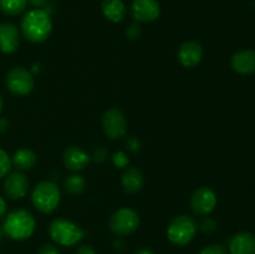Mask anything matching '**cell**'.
<instances>
[{
  "instance_id": "13",
  "label": "cell",
  "mask_w": 255,
  "mask_h": 254,
  "mask_svg": "<svg viewBox=\"0 0 255 254\" xmlns=\"http://www.w3.org/2000/svg\"><path fill=\"white\" fill-rule=\"evenodd\" d=\"M231 66L241 75L255 74V50L246 49L237 51L232 56Z\"/></svg>"
},
{
  "instance_id": "31",
  "label": "cell",
  "mask_w": 255,
  "mask_h": 254,
  "mask_svg": "<svg viewBox=\"0 0 255 254\" xmlns=\"http://www.w3.org/2000/svg\"><path fill=\"white\" fill-rule=\"evenodd\" d=\"M5 212H6V203H5L4 199L0 197V217L4 216Z\"/></svg>"
},
{
  "instance_id": "7",
  "label": "cell",
  "mask_w": 255,
  "mask_h": 254,
  "mask_svg": "<svg viewBox=\"0 0 255 254\" xmlns=\"http://www.w3.org/2000/svg\"><path fill=\"white\" fill-rule=\"evenodd\" d=\"M6 86L15 96H26L34 89V77L29 70L15 66L7 72Z\"/></svg>"
},
{
  "instance_id": "4",
  "label": "cell",
  "mask_w": 255,
  "mask_h": 254,
  "mask_svg": "<svg viewBox=\"0 0 255 254\" xmlns=\"http://www.w3.org/2000/svg\"><path fill=\"white\" fill-rule=\"evenodd\" d=\"M50 237L57 244L65 247H71L79 243L84 238L85 233L80 226L72 221L65 218H57L50 223Z\"/></svg>"
},
{
  "instance_id": "2",
  "label": "cell",
  "mask_w": 255,
  "mask_h": 254,
  "mask_svg": "<svg viewBox=\"0 0 255 254\" xmlns=\"http://www.w3.org/2000/svg\"><path fill=\"white\" fill-rule=\"evenodd\" d=\"M2 231L7 237L15 241L30 238L35 231V219L26 209H15L10 212L4 221Z\"/></svg>"
},
{
  "instance_id": "29",
  "label": "cell",
  "mask_w": 255,
  "mask_h": 254,
  "mask_svg": "<svg viewBox=\"0 0 255 254\" xmlns=\"http://www.w3.org/2000/svg\"><path fill=\"white\" fill-rule=\"evenodd\" d=\"M105 151L102 148H99L97 151L94 152V159H96V161H102L105 157Z\"/></svg>"
},
{
  "instance_id": "32",
  "label": "cell",
  "mask_w": 255,
  "mask_h": 254,
  "mask_svg": "<svg viewBox=\"0 0 255 254\" xmlns=\"http://www.w3.org/2000/svg\"><path fill=\"white\" fill-rule=\"evenodd\" d=\"M7 121L5 119H0V132H5L7 129Z\"/></svg>"
},
{
  "instance_id": "21",
  "label": "cell",
  "mask_w": 255,
  "mask_h": 254,
  "mask_svg": "<svg viewBox=\"0 0 255 254\" xmlns=\"http://www.w3.org/2000/svg\"><path fill=\"white\" fill-rule=\"evenodd\" d=\"M85 186H86L85 178L80 174H71L64 181L65 189L70 194H80L81 192H84Z\"/></svg>"
},
{
  "instance_id": "23",
  "label": "cell",
  "mask_w": 255,
  "mask_h": 254,
  "mask_svg": "<svg viewBox=\"0 0 255 254\" xmlns=\"http://www.w3.org/2000/svg\"><path fill=\"white\" fill-rule=\"evenodd\" d=\"M112 162L119 168H125L128 164V157H127V154L125 152H116L112 156Z\"/></svg>"
},
{
  "instance_id": "12",
  "label": "cell",
  "mask_w": 255,
  "mask_h": 254,
  "mask_svg": "<svg viewBox=\"0 0 255 254\" xmlns=\"http://www.w3.org/2000/svg\"><path fill=\"white\" fill-rule=\"evenodd\" d=\"M20 34L17 27L11 22L0 24V51L11 54L19 47Z\"/></svg>"
},
{
  "instance_id": "30",
  "label": "cell",
  "mask_w": 255,
  "mask_h": 254,
  "mask_svg": "<svg viewBox=\"0 0 255 254\" xmlns=\"http://www.w3.org/2000/svg\"><path fill=\"white\" fill-rule=\"evenodd\" d=\"M128 146L132 151H137L139 148V142L136 138H132L128 141Z\"/></svg>"
},
{
  "instance_id": "25",
  "label": "cell",
  "mask_w": 255,
  "mask_h": 254,
  "mask_svg": "<svg viewBox=\"0 0 255 254\" xmlns=\"http://www.w3.org/2000/svg\"><path fill=\"white\" fill-rule=\"evenodd\" d=\"M201 228H202V231L206 232V233H211V232H213L214 229L217 228L216 221L212 218H209V217H206V218L202 221Z\"/></svg>"
},
{
  "instance_id": "15",
  "label": "cell",
  "mask_w": 255,
  "mask_h": 254,
  "mask_svg": "<svg viewBox=\"0 0 255 254\" xmlns=\"http://www.w3.org/2000/svg\"><path fill=\"white\" fill-rule=\"evenodd\" d=\"M231 254H255V236L249 232H239L229 242Z\"/></svg>"
},
{
  "instance_id": "9",
  "label": "cell",
  "mask_w": 255,
  "mask_h": 254,
  "mask_svg": "<svg viewBox=\"0 0 255 254\" xmlns=\"http://www.w3.org/2000/svg\"><path fill=\"white\" fill-rule=\"evenodd\" d=\"M217 206V196L209 187L196 189L191 198V208L198 216H207L214 211Z\"/></svg>"
},
{
  "instance_id": "3",
  "label": "cell",
  "mask_w": 255,
  "mask_h": 254,
  "mask_svg": "<svg viewBox=\"0 0 255 254\" xmlns=\"http://www.w3.org/2000/svg\"><path fill=\"white\" fill-rule=\"evenodd\" d=\"M61 192L51 181H42L34 187L31 193L32 204L41 213H51L59 206Z\"/></svg>"
},
{
  "instance_id": "22",
  "label": "cell",
  "mask_w": 255,
  "mask_h": 254,
  "mask_svg": "<svg viewBox=\"0 0 255 254\" xmlns=\"http://www.w3.org/2000/svg\"><path fill=\"white\" fill-rule=\"evenodd\" d=\"M12 166V161L10 158L9 154L4 151L2 148H0V179L4 178L7 176V173L10 172Z\"/></svg>"
},
{
  "instance_id": "16",
  "label": "cell",
  "mask_w": 255,
  "mask_h": 254,
  "mask_svg": "<svg viewBox=\"0 0 255 254\" xmlns=\"http://www.w3.org/2000/svg\"><path fill=\"white\" fill-rule=\"evenodd\" d=\"M90 162V156L82 148L71 146L64 152V163L71 171H81Z\"/></svg>"
},
{
  "instance_id": "6",
  "label": "cell",
  "mask_w": 255,
  "mask_h": 254,
  "mask_svg": "<svg viewBox=\"0 0 255 254\" xmlns=\"http://www.w3.org/2000/svg\"><path fill=\"white\" fill-rule=\"evenodd\" d=\"M139 226V217L137 212L131 208H120L110 218V229L116 236H128L132 234Z\"/></svg>"
},
{
  "instance_id": "33",
  "label": "cell",
  "mask_w": 255,
  "mask_h": 254,
  "mask_svg": "<svg viewBox=\"0 0 255 254\" xmlns=\"http://www.w3.org/2000/svg\"><path fill=\"white\" fill-rule=\"evenodd\" d=\"M134 254H154V252L149 248H141L138 249Z\"/></svg>"
},
{
  "instance_id": "34",
  "label": "cell",
  "mask_w": 255,
  "mask_h": 254,
  "mask_svg": "<svg viewBox=\"0 0 255 254\" xmlns=\"http://www.w3.org/2000/svg\"><path fill=\"white\" fill-rule=\"evenodd\" d=\"M2 105H4V101H2V97H1V95H0V112H1V110H2Z\"/></svg>"
},
{
  "instance_id": "5",
  "label": "cell",
  "mask_w": 255,
  "mask_h": 254,
  "mask_svg": "<svg viewBox=\"0 0 255 254\" xmlns=\"http://www.w3.org/2000/svg\"><path fill=\"white\" fill-rule=\"evenodd\" d=\"M197 222L191 216L181 214L172 219L167 229L169 242L176 246H187L197 233Z\"/></svg>"
},
{
  "instance_id": "20",
  "label": "cell",
  "mask_w": 255,
  "mask_h": 254,
  "mask_svg": "<svg viewBox=\"0 0 255 254\" xmlns=\"http://www.w3.org/2000/svg\"><path fill=\"white\" fill-rule=\"evenodd\" d=\"M27 0H0V10L6 15H19L26 9Z\"/></svg>"
},
{
  "instance_id": "19",
  "label": "cell",
  "mask_w": 255,
  "mask_h": 254,
  "mask_svg": "<svg viewBox=\"0 0 255 254\" xmlns=\"http://www.w3.org/2000/svg\"><path fill=\"white\" fill-rule=\"evenodd\" d=\"M36 154L34 151L29 148H21L17 149L15 152L14 157H12V164L16 167L19 171H29L36 163Z\"/></svg>"
},
{
  "instance_id": "24",
  "label": "cell",
  "mask_w": 255,
  "mask_h": 254,
  "mask_svg": "<svg viewBox=\"0 0 255 254\" xmlns=\"http://www.w3.org/2000/svg\"><path fill=\"white\" fill-rule=\"evenodd\" d=\"M199 254H228V252L222 244H211V246L202 249Z\"/></svg>"
},
{
  "instance_id": "1",
  "label": "cell",
  "mask_w": 255,
  "mask_h": 254,
  "mask_svg": "<svg viewBox=\"0 0 255 254\" xmlns=\"http://www.w3.org/2000/svg\"><path fill=\"white\" fill-rule=\"evenodd\" d=\"M21 31L25 39L39 44L49 39L52 31V21L49 12L42 9L27 11L21 20Z\"/></svg>"
},
{
  "instance_id": "8",
  "label": "cell",
  "mask_w": 255,
  "mask_h": 254,
  "mask_svg": "<svg viewBox=\"0 0 255 254\" xmlns=\"http://www.w3.org/2000/svg\"><path fill=\"white\" fill-rule=\"evenodd\" d=\"M102 127L106 136L111 139H120L127 131V120L119 109H111L102 116Z\"/></svg>"
},
{
  "instance_id": "18",
  "label": "cell",
  "mask_w": 255,
  "mask_h": 254,
  "mask_svg": "<svg viewBox=\"0 0 255 254\" xmlns=\"http://www.w3.org/2000/svg\"><path fill=\"white\" fill-rule=\"evenodd\" d=\"M102 12L110 21L120 22L126 15V6L122 0H104Z\"/></svg>"
},
{
  "instance_id": "17",
  "label": "cell",
  "mask_w": 255,
  "mask_h": 254,
  "mask_svg": "<svg viewBox=\"0 0 255 254\" xmlns=\"http://www.w3.org/2000/svg\"><path fill=\"white\" fill-rule=\"evenodd\" d=\"M122 187L127 193H137L144 184L143 173L138 168H128L122 176Z\"/></svg>"
},
{
  "instance_id": "27",
  "label": "cell",
  "mask_w": 255,
  "mask_h": 254,
  "mask_svg": "<svg viewBox=\"0 0 255 254\" xmlns=\"http://www.w3.org/2000/svg\"><path fill=\"white\" fill-rule=\"evenodd\" d=\"M76 254H96V252L91 246H81L76 251Z\"/></svg>"
},
{
  "instance_id": "35",
  "label": "cell",
  "mask_w": 255,
  "mask_h": 254,
  "mask_svg": "<svg viewBox=\"0 0 255 254\" xmlns=\"http://www.w3.org/2000/svg\"><path fill=\"white\" fill-rule=\"evenodd\" d=\"M1 237H2V228L0 227V239H1Z\"/></svg>"
},
{
  "instance_id": "26",
  "label": "cell",
  "mask_w": 255,
  "mask_h": 254,
  "mask_svg": "<svg viewBox=\"0 0 255 254\" xmlns=\"http://www.w3.org/2000/svg\"><path fill=\"white\" fill-rule=\"evenodd\" d=\"M37 254H60V253H59V249H57L55 246H52V244H44V246L39 249Z\"/></svg>"
},
{
  "instance_id": "28",
  "label": "cell",
  "mask_w": 255,
  "mask_h": 254,
  "mask_svg": "<svg viewBox=\"0 0 255 254\" xmlns=\"http://www.w3.org/2000/svg\"><path fill=\"white\" fill-rule=\"evenodd\" d=\"M27 1H29L32 6L36 7V9H40L41 6L46 5L47 0H27Z\"/></svg>"
},
{
  "instance_id": "14",
  "label": "cell",
  "mask_w": 255,
  "mask_h": 254,
  "mask_svg": "<svg viewBox=\"0 0 255 254\" xmlns=\"http://www.w3.org/2000/svg\"><path fill=\"white\" fill-rule=\"evenodd\" d=\"M203 56V49L197 41H186L178 50L179 62L184 67H196Z\"/></svg>"
},
{
  "instance_id": "10",
  "label": "cell",
  "mask_w": 255,
  "mask_h": 254,
  "mask_svg": "<svg viewBox=\"0 0 255 254\" xmlns=\"http://www.w3.org/2000/svg\"><path fill=\"white\" fill-rule=\"evenodd\" d=\"M131 12L136 21L151 22L158 19L161 7L157 0H133Z\"/></svg>"
},
{
  "instance_id": "11",
  "label": "cell",
  "mask_w": 255,
  "mask_h": 254,
  "mask_svg": "<svg viewBox=\"0 0 255 254\" xmlns=\"http://www.w3.org/2000/svg\"><path fill=\"white\" fill-rule=\"evenodd\" d=\"M27 189H29V181L26 176L21 172H14L10 173L5 178L4 182V192L9 198L11 199H21L26 196Z\"/></svg>"
}]
</instances>
